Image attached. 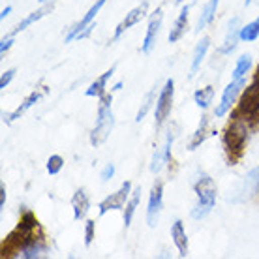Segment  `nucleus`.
I'll return each instance as SVG.
<instances>
[{
  "label": "nucleus",
  "instance_id": "obj_1",
  "mask_svg": "<svg viewBox=\"0 0 259 259\" xmlns=\"http://www.w3.org/2000/svg\"><path fill=\"white\" fill-rule=\"evenodd\" d=\"M38 229H39L38 218H36L30 210H26V212L21 216L17 227H15L12 233L4 239V242H2V257L21 255V252H23L30 242L41 239V237H36V231H38Z\"/></svg>",
  "mask_w": 259,
  "mask_h": 259
},
{
  "label": "nucleus",
  "instance_id": "obj_2",
  "mask_svg": "<svg viewBox=\"0 0 259 259\" xmlns=\"http://www.w3.org/2000/svg\"><path fill=\"white\" fill-rule=\"evenodd\" d=\"M113 104V94H104L100 98V104H98V118L96 124L91 132V145L92 147H100L109 139L111 132L115 128V115L111 109Z\"/></svg>",
  "mask_w": 259,
  "mask_h": 259
},
{
  "label": "nucleus",
  "instance_id": "obj_3",
  "mask_svg": "<svg viewBox=\"0 0 259 259\" xmlns=\"http://www.w3.org/2000/svg\"><path fill=\"white\" fill-rule=\"evenodd\" d=\"M246 141H248V122L244 118H239V115L235 113L233 122H229L226 134H224V147H226L231 163H235L242 156L244 147H246Z\"/></svg>",
  "mask_w": 259,
  "mask_h": 259
},
{
  "label": "nucleus",
  "instance_id": "obj_4",
  "mask_svg": "<svg viewBox=\"0 0 259 259\" xmlns=\"http://www.w3.org/2000/svg\"><path fill=\"white\" fill-rule=\"evenodd\" d=\"M195 194H197V203L192 208V218L201 220L210 214V210L216 205V184L210 177L203 175L199 177V181L195 182Z\"/></svg>",
  "mask_w": 259,
  "mask_h": 259
},
{
  "label": "nucleus",
  "instance_id": "obj_5",
  "mask_svg": "<svg viewBox=\"0 0 259 259\" xmlns=\"http://www.w3.org/2000/svg\"><path fill=\"white\" fill-rule=\"evenodd\" d=\"M237 115L242 117L246 122H255L259 120V70L255 73V77L250 81L244 92L240 94L239 102V111Z\"/></svg>",
  "mask_w": 259,
  "mask_h": 259
},
{
  "label": "nucleus",
  "instance_id": "obj_6",
  "mask_svg": "<svg viewBox=\"0 0 259 259\" xmlns=\"http://www.w3.org/2000/svg\"><path fill=\"white\" fill-rule=\"evenodd\" d=\"M173 96H175V81L167 79L165 84L162 87V91L156 98V107H154V118H156V130L162 128V124L165 122V118L171 113L173 107Z\"/></svg>",
  "mask_w": 259,
  "mask_h": 259
},
{
  "label": "nucleus",
  "instance_id": "obj_7",
  "mask_svg": "<svg viewBox=\"0 0 259 259\" xmlns=\"http://www.w3.org/2000/svg\"><path fill=\"white\" fill-rule=\"evenodd\" d=\"M105 2H107V0H96V2L89 8V12L83 15V19L79 21L77 25H73V28L68 32V36H66V44H70V41H73V39L87 38V36L91 34V30L94 28V19H96V15L100 13V10L105 6Z\"/></svg>",
  "mask_w": 259,
  "mask_h": 259
},
{
  "label": "nucleus",
  "instance_id": "obj_8",
  "mask_svg": "<svg viewBox=\"0 0 259 259\" xmlns=\"http://www.w3.org/2000/svg\"><path fill=\"white\" fill-rule=\"evenodd\" d=\"M132 195V182L126 181L120 184V188L115 192V194L107 195L100 205V216H104V214L111 212V210H120V208L126 207V203H128V197Z\"/></svg>",
  "mask_w": 259,
  "mask_h": 259
},
{
  "label": "nucleus",
  "instance_id": "obj_9",
  "mask_svg": "<svg viewBox=\"0 0 259 259\" xmlns=\"http://www.w3.org/2000/svg\"><path fill=\"white\" fill-rule=\"evenodd\" d=\"M244 84H246V77L237 79V81L233 79L231 83L227 84L226 89H224V94H222V98H220V104L216 105V109H214V115H216V117L218 118L224 117L227 111L233 107L239 94L242 92V89H244Z\"/></svg>",
  "mask_w": 259,
  "mask_h": 259
},
{
  "label": "nucleus",
  "instance_id": "obj_10",
  "mask_svg": "<svg viewBox=\"0 0 259 259\" xmlns=\"http://www.w3.org/2000/svg\"><path fill=\"white\" fill-rule=\"evenodd\" d=\"M147 13H149V2H141L139 6H136L132 12L126 13V17H124L117 25V28H115V34H113V38H111V44H115V41H118V39L122 38V34L126 32L128 28H132V26L137 25V23H141V21L147 17Z\"/></svg>",
  "mask_w": 259,
  "mask_h": 259
},
{
  "label": "nucleus",
  "instance_id": "obj_11",
  "mask_svg": "<svg viewBox=\"0 0 259 259\" xmlns=\"http://www.w3.org/2000/svg\"><path fill=\"white\" fill-rule=\"evenodd\" d=\"M162 207H163V184L158 181L154 182V186H152L149 195V208H147V224H149V227L158 226L160 214H162Z\"/></svg>",
  "mask_w": 259,
  "mask_h": 259
},
{
  "label": "nucleus",
  "instance_id": "obj_12",
  "mask_svg": "<svg viewBox=\"0 0 259 259\" xmlns=\"http://www.w3.org/2000/svg\"><path fill=\"white\" fill-rule=\"evenodd\" d=\"M162 21H163V13L162 8H158L149 19V26H147V34H145V39L141 44V51L145 55H149L156 46V39H158V34H160V28H162Z\"/></svg>",
  "mask_w": 259,
  "mask_h": 259
},
{
  "label": "nucleus",
  "instance_id": "obj_13",
  "mask_svg": "<svg viewBox=\"0 0 259 259\" xmlns=\"http://www.w3.org/2000/svg\"><path fill=\"white\" fill-rule=\"evenodd\" d=\"M173 139H175V136L169 132V136L165 137V143H163L162 147L154 152L152 162H150V171H152V173H160V171H162V169L169 163V160H171V147H173Z\"/></svg>",
  "mask_w": 259,
  "mask_h": 259
},
{
  "label": "nucleus",
  "instance_id": "obj_14",
  "mask_svg": "<svg viewBox=\"0 0 259 259\" xmlns=\"http://www.w3.org/2000/svg\"><path fill=\"white\" fill-rule=\"evenodd\" d=\"M240 21L239 17H233L231 19V23H229V26H227V34L226 38H224V44L220 46V49H218V53L220 55H231V53L235 51V47H237V44H239L240 39Z\"/></svg>",
  "mask_w": 259,
  "mask_h": 259
},
{
  "label": "nucleus",
  "instance_id": "obj_15",
  "mask_svg": "<svg viewBox=\"0 0 259 259\" xmlns=\"http://www.w3.org/2000/svg\"><path fill=\"white\" fill-rule=\"evenodd\" d=\"M44 92L46 91H34L32 94H28V96L25 98V102L17 107V109L13 111V113H10V115H4V122H8V124H12L13 120H17V118H21L23 115H25L26 111L30 109L32 105H36L41 100V96H44Z\"/></svg>",
  "mask_w": 259,
  "mask_h": 259
},
{
  "label": "nucleus",
  "instance_id": "obj_16",
  "mask_svg": "<svg viewBox=\"0 0 259 259\" xmlns=\"http://www.w3.org/2000/svg\"><path fill=\"white\" fill-rule=\"evenodd\" d=\"M188 19H190V6H184L179 13V17L175 19V25L171 26L169 32V44H177L179 39L184 36L186 28H188Z\"/></svg>",
  "mask_w": 259,
  "mask_h": 259
},
{
  "label": "nucleus",
  "instance_id": "obj_17",
  "mask_svg": "<svg viewBox=\"0 0 259 259\" xmlns=\"http://www.w3.org/2000/svg\"><path fill=\"white\" fill-rule=\"evenodd\" d=\"M71 208H73V220L79 222L87 216L89 208H91V199H89V195H87V192L83 188L73 194V197H71Z\"/></svg>",
  "mask_w": 259,
  "mask_h": 259
},
{
  "label": "nucleus",
  "instance_id": "obj_18",
  "mask_svg": "<svg viewBox=\"0 0 259 259\" xmlns=\"http://www.w3.org/2000/svg\"><path fill=\"white\" fill-rule=\"evenodd\" d=\"M115 71H117V66H111L109 70L104 71V73H102V75H100V77H98L94 83H91V87L87 89V92H84V94H87L89 98H98V100H100V98L105 94V87H107V81L113 77V73H115Z\"/></svg>",
  "mask_w": 259,
  "mask_h": 259
},
{
  "label": "nucleus",
  "instance_id": "obj_19",
  "mask_svg": "<svg viewBox=\"0 0 259 259\" xmlns=\"http://www.w3.org/2000/svg\"><path fill=\"white\" fill-rule=\"evenodd\" d=\"M171 237L175 242L177 250L181 253V257H188V237H186V229L181 220H177L171 227Z\"/></svg>",
  "mask_w": 259,
  "mask_h": 259
},
{
  "label": "nucleus",
  "instance_id": "obj_20",
  "mask_svg": "<svg viewBox=\"0 0 259 259\" xmlns=\"http://www.w3.org/2000/svg\"><path fill=\"white\" fill-rule=\"evenodd\" d=\"M208 136H210V120H208L207 115H203L199 124H197V130L194 132V136H192V139L188 143V150H195L201 143H205V139Z\"/></svg>",
  "mask_w": 259,
  "mask_h": 259
},
{
  "label": "nucleus",
  "instance_id": "obj_21",
  "mask_svg": "<svg viewBox=\"0 0 259 259\" xmlns=\"http://www.w3.org/2000/svg\"><path fill=\"white\" fill-rule=\"evenodd\" d=\"M210 47V38H201V41H197V46L194 49V57H192V68H190V77H194L197 70L201 68V62L207 57V51Z\"/></svg>",
  "mask_w": 259,
  "mask_h": 259
},
{
  "label": "nucleus",
  "instance_id": "obj_22",
  "mask_svg": "<svg viewBox=\"0 0 259 259\" xmlns=\"http://www.w3.org/2000/svg\"><path fill=\"white\" fill-rule=\"evenodd\" d=\"M218 4H220V0H208L207 4L203 6L199 19H197V25H195V32H201L203 28H207V26L212 23L214 15H216V10H218Z\"/></svg>",
  "mask_w": 259,
  "mask_h": 259
},
{
  "label": "nucleus",
  "instance_id": "obj_23",
  "mask_svg": "<svg viewBox=\"0 0 259 259\" xmlns=\"http://www.w3.org/2000/svg\"><path fill=\"white\" fill-rule=\"evenodd\" d=\"M49 12H51V8L46 6V8H39V10H36V12H32V13H28L25 19L21 21L19 25L15 26L12 32H10V36H15V34H19V32H23V30H26V28H28L30 25H34L36 21H39L41 17H46Z\"/></svg>",
  "mask_w": 259,
  "mask_h": 259
},
{
  "label": "nucleus",
  "instance_id": "obj_24",
  "mask_svg": "<svg viewBox=\"0 0 259 259\" xmlns=\"http://www.w3.org/2000/svg\"><path fill=\"white\" fill-rule=\"evenodd\" d=\"M139 199H141V188H136L132 192V197L126 203V208H124V226L130 227L132 220H134V214H136V208L139 205Z\"/></svg>",
  "mask_w": 259,
  "mask_h": 259
},
{
  "label": "nucleus",
  "instance_id": "obj_25",
  "mask_svg": "<svg viewBox=\"0 0 259 259\" xmlns=\"http://www.w3.org/2000/svg\"><path fill=\"white\" fill-rule=\"evenodd\" d=\"M212 98H214V87H205V89H199V91H195L194 94V100L197 107L201 109H208V105L212 104Z\"/></svg>",
  "mask_w": 259,
  "mask_h": 259
},
{
  "label": "nucleus",
  "instance_id": "obj_26",
  "mask_svg": "<svg viewBox=\"0 0 259 259\" xmlns=\"http://www.w3.org/2000/svg\"><path fill=\"white\" fill-rule=\"evenodd\" d=\"M46 252H47V246L44 244V240L38 239V240H34V242H30V244L21 252V257H25V259L41 257V253H46Z\"/></svg>",
  "mask_w": 259,
  "mask_h": 259
},
{
  "label": "nucleus",
  "instance_id": "obj_27",
  "mask_svg": "<svg viewBox=\"0 0 259 259\" xmlns=\"http://www.w3.org/2000/svg\"><path fill=\"white\" fill-rule=\"evenodd\" d=\"M252 68V57L250 55H242L239 60H237V64H235V70H233V79H244L246 77V73L250 71Z\"/></svg>",
  "mask_w": 259,
  "mask_h": 259
},
{
  "label": "nucleus",
  "instance_id": "obj_28",
  "mask_svg": "<svg viewBox=\"0 0 259 259\" xmlns=\"http://www.w3.org/2000/svg\"><path fill=\"white\" fill-rule=\"evenodd\" d=\"M156 87H152L149 92H147V96H145V100H143L141 107H139V111H137L136 115V122H141L143 118L147 117V113L150 111V107H152V104H156Z\"/></svg>",
  "mask_w": 259,
  "mask_h": 259
},
{
  "label": "nucleus",
  "instance_id": "obj_29",
  "mask_svg": "<svg viewBox=\"0 0 259 259\" xmlns=\"http://www.w3.org/2000/svg\"><path fill=\"white\" fill-rule=\"evenodd\" d=\"M257 38H259V17L240 28V39L242 41H253V39Z\"/></svg>",
  "mask_w": 259,
  "mask_h": 259
},
{
  "label": "nucleus",
  "instance_id": "obj_30",
  "mask_svg": "<svg viewBox=\"0 0 259 259\" xmlns=\"http://www.w3.org/2000/svg\"><path fill=\"white\" fill-rule=\"evenodd\" d=\"M64 167V158L60 154H53L49 160H47V173L49 175H59Z\"/></svg>",
  "mask_w": 259,
  "mask_h": 259
},
{
  "label": "nucleus",
  "instance_id": "obj_31",
  "mask_svg": "<svg viewBox=\"0 0 259 259\" xmlns=\"http://www.w3.org/2000/svg\"><path fill=\"white\" fill-rule=\"evenodd\" d=\"M94 229H96V224L92 220L87 222V227H84V244L87 246H91L92 244V239H94Z\"/></svg>",
  "mask_w": 259,
  "mask_h": 259
},
{
  "label": "nucleus",
  "instance_id": "obj_32",
  "mask_svg": "<svg viewBox=\"0 0 259 259\" xmlns=\"http://www.w3.org/2000/svg\"><path fill=\"white\" fill-rule=\"evenodd\" d=\"M13 77H15V68H10L2 73V77H0V89H6L8 84L12 83Z\"/></svg>",
  "mask_w": 259,
  "mask_h": 259
},
{
  "label": "nucleus",
  "instance_id": "obj_33",
  "mask_svg": "<svg viewBox=\"0 0 259 259\" xmlns=\"http://www.w3.org/2000/svg\"><path fill=\"white\" fill-rule=\"evenodd\" d=\"M113 175H115V165H113V163H107V165L104 167V171H102V181L104 182L111 181Z\"/></svg>",
  "mask_w": 259,
  "mask_h": 259
},
{
  "label": "nucleus",
  "instance_id": "obj_34",
  "mask_svg": "<svg viewBox=\"0 0 259 259\" xmlns=\"http://www.w3.org/2000/svg\"><path fill=\"white\" fill-rule=\"evenodd\" d=\"M12 44H13V36H8V38L2 39V46H0V55H2V57L6 55V51H10Z\"/></svg>",
  "mask_w": 259,
  "mask_h": 259
},
{
  "label": "nucleus",
  "instance_id": "obj_35",
  "mask_svg": "<svg viewBox=\"0 0 259 259\" xmlns=\"http://www.w3.org/2000/svg\"><path fill=\"white\" fill-rule=\"evenodd\" d=\"M4 205H6V186L0 184V207H4Z\"/></svg>",
  "mask_w": 259,
  "mask_h": 259
},
{
  "label": "nucleus",
  "instance_id": "obj_36",
  "mask_svg": "<svg viewBox=\"0 0 259 259\" xmlns=\"http://www.w3.org/2000/svg\"><path fill=\"white\" fill-rule=\"evenodd\" d=\"M10 12H12V6L4 8V10H2V13H0V19H6L8 15H10Z\"/></svg>",
  "mask_w": 259,
  "mask_h": 259
},
{
  "label": "nucleus",
  "instance_id": "obj_37",
  "mask_svg": "<svg viewBox=\"0 0 259 259\" xmlns=\"http://www.w3.org/2000/svg\"><path fill=\"white\" fill-rule=\"evenodd\" d=\"M120 87H122V83H117L115 87H113V91L111 92H117V91H120Z\"/></svg>",
  "mask_w": 259,
  "mask_h": 259
},
{
  "label": "nucleus",
  "instance_id": "obj_38",
  "mask_svg": "<svg viewBox=\"0 0 259 259\" xmlns=\"http://www.w3.org/2000/svg\"><path fill=\"white\" fill-rule=\"evenodd\" d=\"M250 2H252V0H246V2H244V4H246V6H250Z\"/></svg>",
  "mask_w": 259,
  "mask_h": 259
},
{
  "label": "nucleus",
  "instance_id": "obj_39",
  "mask_svg": "<svg viewBox=\"0 0 259 259\" xmlns=\"http://www.w3.org/2000/svg\"><path fill=\"white\" fill-rule=\"evenodd\" d=\"M39 2H41V4H44V2H49V0H39Z\"/></svg>",
  "mask_w": 259,
  "mask_h": 259
},
{
  "label": "nucleus",
  "instance_id": "obj_40",
  "mask_svg": "<svg viewBox=\"0 0 259 259\" xmlns=\"http://www.w3.org/2000/svg\"><path fill=\"white\" fill-rule=\"evenodd\" d=\"M177 2H179V4H181V2H182V0H177Z\"/></svg>",
  "mask_w": 259,
  "mask_h": 259
},
{
  "label": "nucleus",
  "instance_id": "obj_41",
  "mask_svg": "<svg viewBox=\"0 0 259 259\" xmlns=\"http://www.w3.org/2000/svg\"><path fill=\"white\" fill-rule=\"evenodd\" d=\"M257 177H259V167H257Z\"/></svg>",
  "mask_w": 259,
  "mask_h": 259
}]
</instances>
